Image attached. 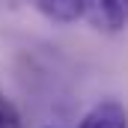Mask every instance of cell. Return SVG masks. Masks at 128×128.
<instances>
[{"label":"cell","mask_w":128,"mask_h":128,"mask_svg":"<svg viewBox=\"0 0 128 128\" xmlns=\"http://www.w3.org/2000/svg\"><path fill=\"white\" fill-rule=\"evenodd\" d=\"M45 128H66V125H45ZM72 128H128V107L119 98H101Z\"/></svg>","instance_id":"6da1fadb"},{"label":"cell","mask_w":128,"mask_h":128,"mask_svg":"<svg viewBox=\"0 0 128 128\" xmlns=\"http://www.w3.org/2000/svg\"><path fill=\"white\" fill-rule=\"evenodd\" d=\"M84 18L101 33H119L128 24V0H86Z\"/></svg>","instance_id":"7a4b0ae2"},{"label":"cell","mask_w":128,"mask_h":128,"mask_svg":"<svg viewBox=\"0 0 128 128\" xmlns=\"http://www.w3.org/2000/svg\"><path fill=\"white\" fill-rule=\"evenodd\" d=\"M0 128H24V116L18 110V104L0 90Z\"/></svg>","instance_id":"277c9868"},{"label":"cell","mask_w":128,"mask_h":128,"mask_svg":"<svg viewBox=\"0 0 128 128\" xmlns=\"http://www.w3.org/2000/svg\"><path fill=\"white\" fill-rule=\"evenodd\" d=\"M30 3L54 24H74L86 12V0H30Z\"/></svg>","instance_id":"3957f363"}]
</instances>
